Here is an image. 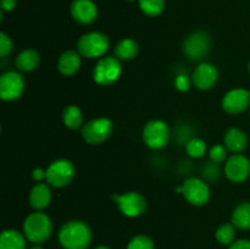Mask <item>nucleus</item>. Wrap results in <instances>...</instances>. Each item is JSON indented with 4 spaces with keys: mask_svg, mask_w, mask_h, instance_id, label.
<instances>
[{
    "mask_svg": "<svg viewBox=\"0 0 250 249\" xmlns=\"http://www.w3.org/2000/svg\"><path fill=\"white\" fill-rule=\"evenodd\" d=\"M59 241L65 249H87L92 242V231L85 222L73 220L62 225Z\"/></svg>",
    "mask_w": 250,
    "mask_h": 249,
    "instance_id": "1",
    "label": "nucleus"
},
{
    "mask_svg": "<svg viewBox=\"0 0 250 249\" xmlns=\"http://www.w3.org/2000/svg\"><path fill=\"white\" fill-rule=\"evenodd\" d=\"M53 225L50 217L41 211L29 214L23 222L24 237L33 243H42L50 237Z\"/></svg>",
    "mask_w": 250,
    "mask_h": 249,
    "instance_id": "2",
    "label": "nucleus"
},
{
    "mask_svg": "<svg viewBox=\"0 0 250 249\" xmlns=\"http://www.w3.org/2000/svg\"><path fill=\"white\" fill-rule=\"evenodd\" d=\"M110 46L109 37L102 32H89L78 39L77 50L81 56L88 59H97L105 55Z\"/></svg>",
    "mask_w": 250,
    "mask_h": 249,
    "instance_id": "3",
    "label": "nucleus"
},
{
    "mask_svg": "<svg viewBox=\"0 0 250 249\" xmlns=\"http://www.w3.org/2000/svg\"><path fill=\"white\" fill-rule=\"evenodd\" d=\"M122 73L121 60L116 56H104L99 59L93 70V78L97 84L107 87L117 82Z\"/></svg>",
    "mask_w": 250,
    "mask_h": 249,
    "instance_id": "4",
    "label": "nucleus"
},
{
    "mask_svg": "<svg viewBox=\"0 0 250 249\" xmlns=\"http://www.w3.org/2000/svg\"><path fill=\"white\" fill-rule=\"evenodd\" d=\"M76 175V167L67 159H58L46 168V182L55 188L70 185Z\"/></svg>",
    "mask_w": 250,
    "mask_h": 249,
    "instance_id": "5",
    "label": "nucleus"
},
{
    "mask_svg": "<svg viewBox=\"0 0 250 249\" xmlns=\"http://www.w3.org/2000/svg\"><path fill=\"white\" fill-rule=\"evenodd\" d=\"M114 131V124L107 117H98L88 121L82 127V137L88 144L97 145L106 141Z\"/></svg>",
    "mask_w": 250,
    "mask_h": 249,
    "instance_id": "6",
    "label": "nucleus"
},
{
    "mask_svg": "<svg viewBox=\"0 0 250 249\" xmlns=\"http://www.w3.org/2000/svg\"><path fill=\"white\" fill-rule=\"evenodd\" d=\"M170 128L163 120H151L143 128V141L150 149H161L168 143Z\"/></svg>",
    "mask_w": 250,
    "mask_h": 249,
    "instance_id": "7",
    "label": "nucleus"
},
{
    "mask_svg": "<svg viewBox=\"0 0 250 249\" xmlns=\"http://www.w3.org/2000/svg\"><path fill=\"white\" fill-rule=\"evenodd\" d=\"M112 199L120 211L127 217H138L146 210V199L138 192H126L124 194H114Z\"/></svg>",
    "mask_w": 250,
    "mask_h": 249,
    "instance_id": "8",
    "label": "nucleus"
},
{
    "mask_svg": "<svg viewBox=\"0 0 250 249\" xmlns=\"http://www.w3.org/2000/svg\"><path fill=\"white\" fill-rule=\"evenodd\" d=\"M211 41L207 32L198 31L189 34L183 43V51L192 61L203 60L209 54Z\"/></svg>",
    "mask_w": 250,
    "mask_h": 249,
    "instance_id": "9",
    "label": "nucleus"
},
{
    "mask_svg": "<svg viewBox=\"0 0 250 249\" xmlns=\"http://www.w3.org/2000/svg\"><path fill=\"white\" fill-rule=\"evenodd\" d=\"M182 194L189 204L203 207L210 199V188L202 178L190 177L182 185Z\"/></svg>",
    "mask_w": 250,
    "mask_h": 249,
    "instance_id": "10",
    "label": "nucleus"
},
{
    "mask_svg": "<svg viewBox=\"0 0 250 249\" xmlns=\"http://www.w3.org/2000/svg\"><path fill=\"white\" fill-rule=\"evenodd\" d=\"M24 78L17 71H7L0 77V97L4 102H14L21 98L24 90Z\"/></svg>",
    "mask_w": 250,
    "mask_h": 249,
    "instance_id": "11",
    "label": "nucleus"
},
{
    "mask_svg": "<svg viewBox=\"0 0 250 249\" xmlns=\"http://www.w3.org/2000/svg\"><path fill=\"white\" fill-rule=\"evenodd\" d=\"M222 109L231 115H238L246 111L250 105V90L234 88L222 98Z\"/></svg>",
    "mask_w": 250,
    "mask_h": 249,
    "instance_id": "12",
    "label": "nucleus"
},
{
    "mask_svg": "<svg viewBox=\"0 0 250 249\" xmlns=\"http://www.w3.org/2000/svg\"><path fill=\"white\" fill-rule=\"evenodd\" d=\"M225 175L231 182H244L250 175V161L242 154H233L225 165Z\"/></svg>",
    "mask_w": 250,
    "mask_h": 249,
    "instance_id": "13",
    "label": "nucleus"
},
{
    "mask_svg": "<svg viewBox=\"0 0 250 249\" xmlns=\"http://www.w3.org/2000/svg\"><path fill=\"white\" fill-rule=\"evenodd\" d=\"M219 80V71L216 66L210 62H202L193 71V84L202 90L211 89Z\"/></svg>",
    "mask_w": 250,
    "mask_h": 249,
    "instance_id": "14",
    "label": "nucleus"
},
{
    "mask_svg": "<svg viewBox=\"0 0 250 249\" xmlns=\"http://www.w3.org/2000/svg\"><path fill=\"white\" fill-rule=\"evenodd\" d=\"M71 15L80 24H90L97 20L98 6L93 0H73Z\"/></svg>",
    "mask_w": 250,
    "mask_h": 249,
    "instance_id": "15",
    "label": "nucleus"
},
{
    "mask_svg": "<svg viewBox=\"0 0 250 249\" xmlns=\"http://www.w3.org/2000/svg\"><path fill=\"white\" fill-rule=\"evenodd\" d=\"M29 205L37 211L45 209L51 202V189L46 183H37L33 186L28 195Z\"/></svg>",
    "mask_w": 250,
    "mask_h": 249,
    "instance_id": "16",
    "label": "nucleus"
},
{
    "mask_svg": "<svg viewBox=\"0 0 250 249\" xmlns=\"http://www.w3.org/2000/svg\"><path fill=\"white\" fill-rule=\"evenodd\" d=\"M81 67V54L76 50H66L60 55L58 70L63 76H73Z\"/></svg>",
    "mask_w": 250,
    "mask_h": 249,
    "instance_id": "17",
    "label": "nucleus"
},
{
    "mask_svg": "<svg viewBox=\"0 0 250 249\" xmlns=\"http://www.w3.org/2000/svg\"><path fill=\"white\" fill-rule=\"evenodd\" d=\"M225 141V146L229 149V151L234 154H239L242 151L246 150V148L248 146V138H247V134L244 133L242 129L239 128H229V131L225 133L224 137Z\"/></svg>",
    "mask_w": 250,
    "mask_h": 249,
    "instance_id": "18",
    "label": "nucleus"
},
{
    "mask_svg": "<svg viewBox=\"0 0 250 249\" xmlns=\"http://www.w3.org/2000/svg\"><path fill=\"white\" fill-rule=\"evenodd\" d=\"M41 62V55L34 49H24L16 56V67L22 72H31L36 70Z\"/></svg>",
    "mask_w": 250,
    "mask_h": 249,
    "instance_id": "19",
    "label": "nucleus"
},
{
    "mask_svg": "<svg viewBox=\"0 0 250 249\" xmlns=\"http://www.w3.org/2000/svg\"><path fill=\"white\" fill-rule=\"evenodd\" d=\"M139 53V45L134 39L132 38H124L117 43L115 48V56L119 60L129 61L137 58Z\"/></svg>",
    "mask_w": 250,
    "mask_h": 249,
    "instance_id": "20",
    "label": "nucleus"
},
{
    "mask_svg": "<svg viewBox=\"0 0 250 249\" xmlns=\"http://www.w3.org/2000/svg\"><path fill=\"white\" fill-rule=\"evenodd\" d=\"M0 249H26L24 237L16 229H5L0 236Z\"/></svg>",
    "mask_w": 250,
    "mask_h": 249,
    "instance_id": "21",
    "label": "nucleus"
},
{
    "mask_svg": "<svg viewBox=\"0 0 250 249\" xmlns=\"http://www.w3.org/2000/svg\"><path fill=\"white\" fill-rule=\"evenodd\" d=\"M232 224L241 229L250 228V203L243 202L236 207L232 212Z\"/></svg>",
    "mask_w": 250,
    "mask_h": 249,
    "instance_id": "22",
    "label": "nucleus"
},
{
    "mask_svg": "<svg viewBox=\"0 0 250 249\" xmlns=\"http://www.w3.org/2000/svg\"><path fill=\"white\" fill-rule=\"evenodd\" d=\"M62 121L70 129H78L83 126V112L77 105H68L62 112Z\"/></svg>",
    "mask_w": 250,
    "mask_h": 249,
    "instance_id": "23",
    "label": "nucleus"
},
{
    "mask_svg": "<svg viewBox=\"0 0 250 249\" xmlns=\"http://www.w3.org/2000/svg\"><path fill=\"white\" fill-rule=\"evenodd\" d=\"M142 11L150 17L161 15L165 10V0H138Z\"/></svg>",
    "mask_w": 250,
    "mask_h": 249,
    "instance_id": "24",
    "label": "nucleus"
},
{
    "mask_svg": "<svg viewBox=\"0 0 250 249\" xmlns=\"http://www.w3.org/2000/svg\"><path fill=\"white\" fill-rule=\"evenodd\" d=\"M186 150L190 158H203L205 151H207V143L200 138H190L186 143Z\"/></svg>",
    "mask_w": 250,
    "mask_h": 249,
    "instance_id": "25",
    "label": "nucleus"
},
{
    "mask_svg": "<svg viewBox=\"0 0 250 249\" xmlns=\"http://www.w3.org/2000/svg\"><path fill=\"white\" fill-rule=\"evenodd\" d=\"M236 237V229H234L233 224H224L217 228L216 231V239L219 243L227 246V244H232Z\"/></svg>",
    "mask_w": 250,
    "mask_h": 249,
    "instance_id": "26",
    "label": "nucleus"
},
{
    "mask_svg": "<svg viewBox=\"0 0 250 249\" xmlns=\"http://www.w3.org/2000/svg\"><path fill=\"white\" fill-rule=\"evenodd\" d=\"M127 249H154V242L146 234H138L129 241Z\"/></svg>",
    "mask_w": 250,
    "mask_h": 249,
    "instance_id": "27",
    "label": "nucleus"
},
{
    "mask_svg": "<svg viewBox=\"0 0 250 249\" xmlns=\"http://www.w3.org/2000/svg\"><path fill=\"white\" fill-rule=\"evenodd\" d=\"M203 177L207 181H216L217 178L221 175V170H220V164L214 163V161L210 160L209 163L205 164L203 166Z\"/></svg>",
    "mask_w": 250,
    "mask_h": 249,
    "instance_id": "28",
    "label": "nucleus"
},
{
    "mask_svg": "<svg viewBox=\"0 0 250 249\" xmlns=\"http://www.w3.org/2000/svg\"><path fill=\"white\" fill-rule=\"evenodd\" d=\"M209 155L210 160L214 161V163L221 164L227 158V148L222 144H216V145L211 146Z\"/></svg>",
    "mask_w": 250,
    "mask_h": 249,
    "instance_id": "29",
    "label": "nucleus"
},
{
    "mask_svg": "<svg viewBox=\"0 0 250 249\" xmlns=\"http://www.w3.org/2000/svg\"><path fill=\"white\" fill-rule=\"evenodd\" d=\"M12 49H14V43L11 38L5 32H1L0 33V56L5 58L11 53Z\"/></svg>",
    "mask_w": 250,
    "mask_h": 249,
    "instance_id": "30",
    "label": "nucleus"
},
{
    "mask_svg": "<svg viewBox=\"0 0 250 249\" xmlns=\"http://www.w3.org/2000/svg\"><path fill=\"white\" fill-rule=\"evenodd\" d=\"M193 83V81L188 77L185 73H181L177 77L175 78V87L177 88L180 92H187L190 88V84Z\"/></svg>",
    "mask_w": 250,
    "mask_h": 249,
    "instance_id": "31",
    "label": "nucleus"
},
{
    "mask_svg": "<svg viewBox=\"0 0 250 249\" xmlns=\"http://www.w3.org/2000/svg\"><path fill=\"white\" fill-rule=\"evenodd\" d=\"M32 178L37 182H42L43 180H46V170H43L41 167H37L32 171Z\"/></svg>",
    "mask_w": 250,
    "mask_h": 249,
    "instance_id": "32",
    "label": "nucleus"
},
{
    "mask_svg": "<svg viewBox=\"0 0 250 249\" xmlns=\"http://www.w3.org/2000/svg\"><path fill=\"white\" fill-rule=\"evenodd\" d=\"M229 249H250V241L249 239H239V241L229 244Z\"/></svg>",
    "mask_w": 250,
    "mask_h": 249,
    "instance_id": "33",
    "label": "nucleus"
},
{
    "mask_svg": "<svg viewBox=\"0 0 250 249\" xmlns=\"http://www.w3.org/2000/svg\"><path fill=\"white\" fill-rule=\"evenodd\" d=\"M17 0H1L0 1V6H1V10L5 12H10L16 7Z\"/></svg>",
    "mask_w": 250,
    "mask_h": 249,
    "instance_id": "34",
    "label": "nucleus"
},
{
    "mask_svg": "<svg viewBox=\"0 0 250 249\" xmlns=\"http://www.w3.org/2000/svg\"><path fill=\"white\" fill-rule=\"evenodd\" d=\"M95 249H110V248H107V247H105V246H100V247H98V248H95Z\"/></svg>",
    "mask_w": 250,
    "mask_h": 249,
    "instance_id": "35",
    "label": "nucleus"
},
{
    "mask_svg": "<svg viewBox=\"0 0 250 249\" xmlns=\"http://www.w3.org/2000/svg\"><path fill=\"white\" fill-rule=\"evenodd\" d=\"M31 249H43V248H42V247H39V246H36V247H32Z\"/></svg>",
    "mask_w": 250,
    "mask_h": 249,
    "instance_id": "36",
    "label": "nucleus"
},
{
    "mask_svg": "<svg viewBox=\"0 0 250 249\" xmlns=\"http://www.w3.org/2000/svg\"><path fill=\"white\" fill-rule=\"evenodd\" d=\"M128 1H136V0H128Z\"/></svg>",
    "mask_w": 250,
    "mask_h": 249,
    "instance_id": "37",
    "label": "nucleus"
},
{
    "mask_svg": "<svg viewBox=\"0 0 250 249\" xmlns=\"http://www.w3.org/2000/svg\"><path fill=\"white\" fill-rule=\"evenodd\" d=\"M249 72H250V62H249Z\"/></svg>",
    "mask_w": 250,
    "mask_h": 249,
    "instance_id": "38",
    "label": "nucleus"
}]
</instances>
